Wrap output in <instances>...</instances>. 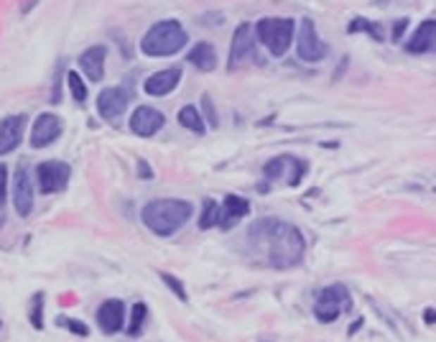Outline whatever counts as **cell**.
Segmentation results:
<instances>
[{
    "instance_id": "cell-23",
    "label": "cell",
    "mask_w": 436,
    "mask_h": 342,
    "mask_svg": "<svg viewBox=\"0 0 436 342\" xmlns=\"http://www.w3.org/2000/svg\"><path fill=\"white\" fill-rule=\"evenodd\" d=\"M67 82H69V92H72V97L77 102H87V85L82 82V77H80V72H67Z\"/></svg>"
},
{
    "instance_id": "cell-14",
    "label": "cell",
    "mask_w": 436,
    "mask_h": 342,
    "mask_svg": "<svg viewBox=\"0 0 436 342\" xmlns=\"http://www.w3.org/2000/svg\"><path fill=\"white\" fill-rule=\"evenodd\" d=\"M23 130H26V115H8L0 121V156L11 154L20 146Z\"/></svg>"
},
{
    "instance_id": "cell-7",
    "label": "cell",
    "mask_w": 436,
    "mask_h": 342,
    "mask_svg": "<svg viewBox=\"0 0 436 342\" xmlns=\"http://www.w3.org/2000/svg\"><path fill=\"white\" fill-rule=\"evenodd\" d=\"M72 176V169L64 161H44L36 169V179H39V189L44 195H56L64 192Z\"/></svg>"
},
{
    "instance_id": "cell-11",
    "label": "cell",
    "mask_w": 436,
    "mask_h": 342,
    "mask_svg": "<svg viewBox=\"0 0 436 342\" xmlns=\"http://www.w3.org/2000/svg\"><path fill=\"white\" fill-rule=\"evenodd\" d=\"M13 207L20 217H28L34 209V179L26 166L15 169L13 176Z\"/></svg>"
},
{
    "instance_id": "cell-31",
    "label": "cell",
    "mask_w": 436,
    "mask_h": 342,
    "mask_svg": "<svg viewBox=\"0 0 436 342\" xmlns=\"http://www.w3.org/2000/svg\"><path fill=\"white\" fill-rule=\"evenodd\" d=\"M138 174H141V179H154V171H151V166H148V164L146 161H143V159H141V161H138Z\"/></svg>"
},
{
    "instance_id": "cell-27",
    "label": "cell",
    "mask_w": 436,
    "mask_h": 342,
    "mask_svg": "<svg viewBox=\"0 0 436 342\" xmlns=\"http://www.w3.org/2000/svg\"><path fill=\"white\" fill-rule=\"evenodd\" d=\"M56 324H61V327H67L69 332H74V335H82V337H87V335H89L87 324L77 322V319H69V317H61V319H56Z\"/></svg>"
},
{
    "instance_id": "cell-6",
    "label": "cell",
    "mask_w": 436,
    "mask_h": 342,
    "mask_svg": "<svg viewBox=\"0 0 436 342\" xmlns=\"http://www.w3.org/2000/svg\"><path fill=\"white\" fill-rule=\"evenodd\" d=\"M296 54L304 61H322L327 56V44L322 41L319 31H316L314 20L304 18L299 26V36H296Z\"/></svg>"
},
{
    "instance_id": "cell-13",
    "label": "cell",
    "mask_w": 436,
    "mask_h": 342,
    "mask_svg": "<svg viewBox=\"0 0 436 342\" xmlns=\"http://www.w3.org/2000/svg\"><path fill=\"white\" fill-rule=\"evenodd\" d=\"M97 327L105 332V335H115L125 327V302L120 299H108L97 307Z\"/></svg>"
},
{
    "instance_id": "cell-9",
    "label": "cell",
    "mask_w": 436,
    "mask_h": 342,
    "mask_svg": "<svg viewBox=\"0 0 436 342\" xmlns=\"http://www.w3.org/2000/svg\"><path fill=\"white\" fill-rule=\"evenodd\" d=\"M64 130V123H61L59 115L54 113H41L34 121V128H31V146L34 148H46L56 141Z\"/></svg>"
},
{
    "instance_id": "cell-32",
    "label": "cell",
    "mask_w": 436,
    "mask_h": 342,
    "mask_svg": "<svg viewBox=\"0 0 436 342\" xmlns=\"http://www.w3.org/2000/svg\"><path fill=\"white\" fill-rule=\"evenodd\" d=\"M403 28H406V20H401V23H398V26L393 28V39H398V34H401Z\"/></svg>"
},
{
    "instance_id": "cell-19",
    "label": "cell",
    "mask_w": 436,
    "mask_h": 342,
    "mask_svg": "<svg viewBox=\"0 0 436 342\" xmlns=\"http://www.w3.org/2000/svg\"><path fill=\"white\" fill-rule=\"evenodd\" d=\"M187 59L192 61V64H194L199 72H212V69L217 67V51H215V47H212V44H207V41H199V44H194Z\"/></svg>"
},
{
    "instance_id": "cell-5",
    "label": "cell",
    "mask_w": 436,
    "mask_h": 342,
    "mask_svg": "<svg viewBox=\"0 0 436 342\" xmlns=\"http://www.w3.org/2000/svg\"><path fill=\"white\" fill-rule=\"evenodd\" d=\"M344 309H349V291L342 283H332V286H324L322 291H319V296H316L314 317L322 324H329V322H335Z\"/></svg>"
},
{
    "instance_id": "cell-20",
    "label": "cell",
    "mask_w": 436,
    "mask_h": 342,
    "mask_svg": "<svg viewBox=\"0 0 436 342\" xmlns=\"http://www.w3.org/2000/svg\"><path fill=\"white\" fill-rule=\"evenodd\" d=\"M179 123H182L187 130H192V133H197V135H204V130H207L204 118H201V113L194 108V105H184V108L179 110Z\"/></svg>"
},
{
    "instance_id": "cell-24",
    "label": "cell",
    "mask_w": 436,
    "mask_h": 342,
    "mask_svg": "<svg viewBox=\"0 0 436 342\" xmlns=\"http://www.w3.org/2000/svg\"><path fill=\"white\" fill-rule=\"evenodd\" d=\"M289 161H291V156H278V159H273V161H268L266 166H263V176H266L268 181L281 179L283 169L289 166Z\"/></svg>"
},
{
    "instance_id": "cell-1",
    "label": "cell",
    "mask_w": 436,
    "mask_h": 342,
    "mask_svg": "<svg viewBox=\"0 0 436 342\" xmlns=\"http://www.w3.org/2000/svg\"><path fill=\"white\" fill-rule=\"evenodd\" d=\"M248 243L253 253L261 255L273 269L299 266L306 253V240H304L301 230L294 228L291 222L275 220V217L255 220L248 230Z\"/></svg>"
},
{
    "instance_id": "cell-12",
    "label": "cell",
    "mask_w": 436,
    "mask_h": 342,
    "mask_svg": "<svg viewBox=\"0 0 436 342\" xmlns=\"http://www.w3.org/2000/svg\"><path fill=\"white\" fill-rule=\"evenodd\" d=\"M163 123H166L163 113L151 108V105H141V108H135L133 115H130V130H133L135 135H141V138L156 135L163 128Z\"/></svg>"
},
{
    "instance_id": "cell-3",
    "label": "cell",
    "mask_w": 436,
    "mask_h": 342,
    "mask_svg": "<svg viewBox=\"0 0 436 342\" xmlns=\"http://www.w3.org/2000/svg\"><path fill=\"white\" fill-rule=\"evenodd\" d=\"M187 31L179 20H158L154 26L148 28L146 36L141 39V51L151 59H158V56H171L179 54L184 47H187Z\"/></svg>"
},
{
    "instance_id": "cell-25",
    "label": "cell",
    "mask_w": 436,
    "mask_h": 342,
    "mask_svg": "<svg viewBox=\"0 0 436 342\" xmlns=\"http://www.w3.org/2000/svg\"><path fill=\"white\" fill-rule=\"evenodd\" d=\"M347 31L349 34H360V31H368L370 36L375 41H382V31H380V26H375V23H370L368 18H355L352 23L347 26Z\"/></svg>"
},
{
    "instance_id": "cell-16",
    "label": "cell",
    "mask_w": 436,
    "mask_h": 342,
    "mask_svg": "<svg viewBox=\"0 0 436 342\" xmlns=\"http://www.w3.org/2000/svg\"><path fill=\"white\" fill-rule=\"evenodd\" d=\"M409 54H436V20L429 18L418 23L416 34L411 36L406 44Z\"/></svg>"
},
{
    "instance_id": "cell-26",
    "label": "cell",
    "mask_w": 436,
    "mask_h": 342,
    "mask_svg": "<svg viewBox=\"0 0 436 342\" xmlns=\"http://www.w3.org/2000/svg\"><path fill=\"white\" fill-rule=\"evenodd\" d=\"M161 281L166 283L168 288H171V291H174L176 294V299H179V302H187L189 296H187V288H184V283L179 281V279H176V276H171V274H166V271H161Z\"/></svg>"
},
{
    "instance_id": "cell-8",
    "label": "cell",
    "mask_w": 436,
    "mask_h": 342,
    "mask_svg": "<svg viewBox=\"0 0 436 342\" xmlns=\"http://www.w3.org/2000/svg\"><path fill=\"white\" fill-rule=\"evenodd\" d=\"M255 56L258 54H255V44H253V26L250 23H240L235 36H232V44H230V59H228L230 72L245 67Z\"/></svg>"
},
{
    "instance_id": "cell-29",
    "label": "cell",
    "mask_w": 436,
    "mask_h": 342,
    "mask_svg": "<svg viewBox=\"0 0 436 342\" xmlns=\"http://www.w3.org/2000/svg\"><path fill=\"white\" fill-rule=\"evenodd\" d=\"M6 200H8V166L0 164V207L6 204Z\"/></svg>"
},
{
    "instance_id": "cell-2",
    "label": "cell",
    "mask_w": 436,
    "mask_h": 342,
    "mask_svg": "<svg viewBox=\"0 0 436 342\" xmlns=\"http://www.w3.org/2000/svg\"><path fill=\"white\" fill-rule=\"evenodd\" d=\"M194 215V204L187 200H154L141 212V220L158 238H171Z\"/></svg>"
},
{
    "instance_id": "cell-28",
    "label": "cell",
    "mask_w": 436,
    "mask_h": 342,
    "mask_svg": "<svg viewBox=\"0 0 436 342\" xmlns=\"http://www.w3.org/2000/svg\"><path fill=\"white\" fill-rule=\"evenodd\" d=\"M201 108H204V118H207L209 126L217 128V113H215V105H212V100H209V94H204V97H201Z\"/></svg>"
},
{
    "instance_id": "cell-30",
    "label": "cell",
    "mask_w": 436,
    "mask_h": 342,
    "mask_svg": "<svg viewBox=\"0 0 436 342\" xmlns=\"http://www.w3.org/2000/svg\"><path fill=\"white\" fill-rule=\"evenodd\" d=\"M41 299H44V296H36L34 299V309H31V324H34L36 329H41L44 327V322H41V307H44V302H41Z\"/></svg>"
},
{
    "instance_id": "cell-18",
    "label": "cell",
    "mask_w": 436,
    "mask_h": 342,
    "mask_svg": "<svg viewBox=\"0 0 436 342\" xmlns=\"http://www.w3.org/2000/svg\"><path fill=\"white\" fill-rule=\"evenodd\" d=\"M105 56H108L105 47H89L80 54V69L89 82H100L105 77Z\"/></svg>"
},
{
    "instance_id": "cell-4",
    "label": "cell",
    "mask_w": 436,
    "mask_h": 342,
    "mask_svg": "<svg viewBox=\"0 0 436 342\" xmlns=\"http://www.w3.org/2000/svg\"><path fill=\"white\" fill-rule=\"evenodd\" d=\"M294 18H261L255 23V36L268 49L273 59H281L294 44Z\"/></svg>"
},
{
    "instance_id": "cell-22",
    "label": "cell",
    "mask_w": 436,
    "mask_h": 342,
    "mask_svg": "<svg viewBox=\"0 0 436 342\" xmlns=\"http://www.w3.org/2000/svg\"><path fill=\"white\" fill-rule=\"evenodd\" d=\"M220 204L215 200H204V207H201V217H199V228L201 230H209L220 225Z\"/></svg>"
},
{
    "instance_id": "cell-15",
    "label": "cell",
    "mask_w": 436,
    "mask_h": 342,
    "mask_svg": "<svg viewBox=\"0 0 436 342\" xmlns=\"http://www.w3.org/2000/svg\"><path fill=\"white\" fill-rule=\"evenodd\" d=\"M179 82H182V69L168 67V69L151 74V77L143 82V90H146V94H151V97H163V94L174 92V90L179 87Z\"/></svg>"
},
{
    "instance_id": "cell-10",
    "label": "cell",
    "mask_w": 436,
    "mask_h": 342,
    "mask_svg": "<svg viewBox=\"0 0 436 342\" xmlns=\"http://www.w3.org/2000/svg\"><path fill=\"white\" fill-rule=\"evenodd\" d=\"M127 102H130V94L123 87H105L97 94V113H100V118L113 123L127 110Z\"/></svg>"
},
{
    "instance_id": "cell-17",
    "label": "cell",
    "mask_w": 436,
    "mask_h": 342,
    "mask_svg": "<svg viewBox=\"0 0 436 342\" xmlns=\"http://www.w3.org/2000/svg\"><path fill=\"white\" fill-rule=\"evenodd\" d=\"M250 215V202L245 197H237V195H228L225 202H222V209H220V225L217 228L222 230H232L242 217Z\"/></svg>"
},
{
    "instance_id": "cell-21",
    "label": "cell",
    "mask_w": 436,
    "mask_h": 342,
    "mask_svg": "<svg viewBox=\"0 0 436 342\" xmlns=\"http://www.w3.org/2000/svg\"><path fill=\"white\" fill-rule=\"evenodd\" d=\"M146 317H148V307L143 302L133 304V312H130V324H127V335L130 337H138L146 327Z\"/></svg>"
}]
</instances>
